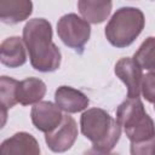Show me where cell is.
Returning <instances> with one entry per match:
<instances>
[{
  "label": "cell",
  "instance_id": "cell-1",
  "mask_svg": "<svg viewBox=\"0 0 155 155\" xmlns=\"http://www.w3.org/2000/svg\"><path fill=\"white\" fill-rule=\"evenodd\" d=\"M23 41L35 70L51 73L59 68L62 54L52 41V27L45 18H33L23 28Z\"/></svg>",
  "mask_w": 155,
  "mask_h": 155
},
{
  "label": "cell",
  "instance_id": "cell-2",
  "mask_svg": "<svg viewBox=\"0 0 155 155\" xmlns=\"http://www.w3.org/2000/svg\"><path fill=\"white\" fill-rule=\"evenodd\" d=\"M80 127L93 148L103 151H111L121 136V126L117 120L101 108L85 110L80 119Z\"/></svg>",
  "mask_w": 155,
  "mask_h": 155
},
{
  "label": "cell",
  "instance_id": "cell-3",
  "mask_svg": "<svg viewBox=\"0 0 155 155\" xmlns=\"http://www.w3.org/2000/svg\"><path fill=\"white\" fill-rule=\"evenodd\" d=\"M116 120L131 143L144 142L155 137V124L139 98L125 99L117 107Z\"/></svg>",
  "mask_w": 155,
  "mask_h": 155
},
{
  "label": "cell",
  "instance_id": "cell-4",
  "mask_svg": "<svg viewBox=\"0 0 155 155\" xmlns=\"http://www.w3.org/2000/svg\"><path fill=\"white\" fill-rule=\"evenodd\" d=\"M144 24L145 18L139 8L120 7L105 27V38L114 47H127L139 36Z\"/></svg>",
  "mask_w": 155,
  "mask_h": 155
},
{
  "label": "cell",
  "instance_id": "cell-5",
  "mask_svg": "<svg viewBox=\"0 0 155 155\" xmlns=\"http://www.w3.org/2000/svg\"><path fill=\"white\" fill-rule=\"evenodd\" d=\"M57 34L65 46L82 53L91 35V27L88 22L78 15L67 13L58 19Z\"/></svg>",
  "mask_w": 155,
  "mask_h": 155
},
{
  "label": "cell",
  "instance_id": "cell-6",
  "mask_svg": "<svg viewBox=\"0 0 155 155\" xmlns=\"http://www.w3.org/2000/svg\"><path fill=\"white\" fill-rule=\"evenodd\" d=\"M78 138V125L75 120L64 115L61 124L48 133H45V142L53 153H64L69 150Z\"/></svg>",
  "mask_w": 155,
  "mask_h": 155
},
{
  "label": "cell",
  "instance_id": "cell-7",
  "mask_svg": "<svg viewBox=\"0 0 155 155\" xmlns=\"http://www.w3.org/2000/svg\"><path fill=\"white\" fill-rule=\"evenodd\" d=\"M116 76L126 85L128 98H139L142 93V68L134 62L133 58L124 57L115 64Z\"/></svg>",
  "mask_w": 155,
  "mask_h": 155
},
{
  "label": "cell",
  "instance_id": "cell-8",
  "mask_svg": "<svg viewBox=\"0 0 155 155\" xmlns=\"http://www.w3.org/2000/svg\"><path fill=\"white\" fill-rule=\"evenodd\" d=\"M62 110L53 103L47 101H41L31 108L30 117L31 122L36 130L48 133L54 130L63 119Z\"/></svg>",
  "mask_w": 155,
  "mask_h": 155
},
{
  "label": "cell",
  "instance_id": "cell-9",
  "mask_svg": "<svg viewBox=\"0 0 155 155\" xmlns=\"http://www.w3.org/2000/svg\"><path fill=\"white\" fill-rule=\"evenodd\" d=\"M0 155H40V147L30 133L17 132L1 143Z\"/></svg>",
  "mask_w": 155,
  "mask_h": 155
},
{
  "label": "cell",
  "instance_id": "cell-10",
  "mask_svg": "<svg viewBox=\"0 0 155 155\" xmlns=\"http://www.w3.org/2000/svg\"><path fill=\"white\" fill-rule=\"evenodd\" d=\"M54 103L61 110L74 114L85 110L90 104V99L80 90L70 86H61L54 92Z\"/></svg>",
  "mask_w": 155,
  "mask_h": 155
},
{
  "label": "cell",
  "instance_id": "cell-11",
  "mask_svg": "<svg viewBox=\"0 0 155 155\" xmlns=\"http://www.w3.org/2000/svg\"><path fill=\"white\" fill-rule=\"evenodd\" d=\"M23 39L19 36H10L1 42L0 61L8 68H18L27 61V52Z\"/></svg>",
  "mask_w": 155,
  "mask_h": 155
},
{
  "label": "cell",
  "instance_id": "cell-12",
  "mask_svg": "<svg viewBox=\"0 0 155 155\" xmlns=\"http://www.w3.org/2000/svg\"><path fill=\"white\" fill-rule=\"evenodd\" d=\"M33 12V2L29 0H1L0 19L5 24H16L27 19Z\"/></svg>",
  "mask_w": 155,
  "mask_h": 155
},
{
  "label": "cell",
  "instance_id": "cell-13",
  "mask_svg": "<svg viewBox=\"0 0 155 155\" xmlns=\"http://www.w3.org/2000/svg\"><path fill=\"white\" fill-rule=\"evenodd\" d=\"M46 93V85L38 78H27L19 81L17 87V101L22 105H31L41 102Z\"/></svg>",
  "mask_w": 155,
  "mask_h": 155
},
{
  "label": "cell",
  "instance_id": "cell-14",
  "mask_svg": "<svg viewBox=\"0 0 155 155\" xmlns=\"http://www.w3.org/2000/svg\"><path fill=\"white\" fill-rule=\"evenodd\" d=\"M113 4L110 1H93V0H80L78 8L84 19L88 23L98 24L104 22L110 12Z\"/></svg>",
  "mask_w": 155,
  "mask_h": 155
},
{
  "label": "cell",
  "instance_id": "cell-15",
  "mask_svg": "<svg viewBox=\"0 0 155 155\" xmlns=\"http://www.w3.org/2000/svg\"><path fill=\"white\" fill-rule=\"evenodd\" d=\"M134 62L150 74H155V38H147L133 56Z\"/></svg>",
  "mask_w": 155,
  "mask_h": 155
},
{
  "label": "cell",
  "instance_id": "cell-16",
  "mask_svg": "<svg viewBox=\"0 0 155 155\" xmlns=\"http://www.w3.org/2000/svg\"><path fill=\"white\" fill-rule=\"evenodd\" d=\"M19 81L8 76L0 78V98H1V108L2 110L11 109L15 107L17 101V87Z\"/></svg>",
  "mask_w": 155,
  "mask_h": 155
},
{
  "label": "cell",
  "instance_id": "cell-17",
  "mask_svg": "<svg viewBox=\"0 0 155 155\" xmlns=\"http://www.w3.org/2000/svg\"><path fill=\"white\" fill-rule=\"evenodd\" d=\"M142 94L149 103H155V74H145L142 80Z\"/></svg>",
  "mask_w": 155,
  "mask_h": 155
},
{
  "label": "cell",
  "instance_id": "cell-18",
  "mask_svg": "<svg viewBox=\"0 0 155 155\" xmlns=\"http://www.w3.org/2000/svg\"><path fill=\"white\" fill-rule=\"evenodd\" d=\"M155 148V137L144 142L131 143V155H153Z\"/></svg>",
  "mask_w": 155,
  "mask_h": 155
},
{
  "label": "cell",
  "instance_id": "cell-19",
  "mask_svg": "<svg viewBox=\"0 0 155 155\" xmlns=\"http://www.w3.org/2000/svg\"><path fill=\"white\" fill-rule=\"evenodd\" d=\"M84 155H119L116 153H110V151H103V150H98L94 148H91L88 150H86L84 153Z\"/></svg>",
  "mask_w": 155,
  "mask_h": 155
},
{
  "label": "cell",
  "instance_id": "cell-20",
  "mask_svg": "<svg viewBox=\"0 0 155 155\" xmlns=\"http://www.w3.org/2000/svg\"><path fill=\"white\" fill-rule=\"evenodd\" d=\"M153 155H155V148H154V154H153Z\"/></svg>",
  "mask_w": 155,
  "mask_h": 155
},
{
  "label": "cell",
  "instance_id": "cell-21",
  "mask_svg": "<svg viewBox=\"0 0 155 155\" xmlns=\"http://www.w3.org/2000/svg\"><path fill=\"white\" fill-rule=\"evenodd\" d=\"M154 109H155V103H154Z\"/></svg>",
  "mask_w": 155,
  "mask_h": 155
}]
</instances>
